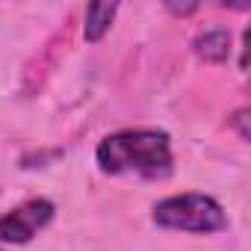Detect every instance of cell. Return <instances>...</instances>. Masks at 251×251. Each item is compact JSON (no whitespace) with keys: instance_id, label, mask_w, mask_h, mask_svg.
<instances>
[{"instance_id":"7","label":"cell","mask_w":251,"mask_h":251,"mask_svg":"<svg viewBox=\"0 0 251 251\" xmlns=\"http://www.w3.org/2000/svg\"><path fill=\"white\" fill-rule=\"evenodd\" d=\"M248 115H251V112L242 106V109H236V112L227 118L233 127H236V133H239V139H242V142H248V139H251V130H248Z\"/></svg>"},{"instance_id":"1","label":"cell","mask_w":251,"mask_h":251,"mask_svg":"<svg viewBox=\"0 0 251 251\" xmlns=\"http://www.w3.org/2000/svg\"><path fill=\"white\" fill-rule=\"evenodd\" d=\"M95 160L103 175H136L145 180H166L175 172L172 139L163 130H118L98 142Z\"/></svg>"},{"instance_id":"8","label":"cell","mask_w":251,"mask_h":251,"mask_svg":"<svg viewBox=\"0 0 251 251\" xmlns=\"http://www.w3.org/2000/svg\"><path fill=\"white\" fill-rule=\"evenodd\" d=\"M166 9L172 15H192L198 9V3H166Z\"/></svg>"},{"instance_id":"3","label":"cell","mask_w":251,"mask_h":251,"mask_svg":"<svg viewBox=\"0 0 251 251\" xmlns=\"http://www.w3.org/2000/svg\"><path fill=\"white\" fill-rule=\"evenodd\" d=\"M53 213H56V207L48 198H30V201L18 204L6 216H0V242L27 245L33 236H39V230H45L53 222Z\"/></svg>"},{"instance_id":"6","label":"cell","mask_w":251,"mask_h":251,"mask_svg":"<svg viewBox=\"0 0 251 251\" xmlns=\"http://www.w3.org/2000/svg\"><path fill=\"white\" fill-rule=\"evenodd\" d=\"M195 56H201L204 62H225L230 56V33L216 27V30H204L195 42H192Z\"/></svg>"},{"instance_id":"2","label":"cell","mask_w":251,"mask_h":251,"mask_svg":"<svg viewBox=\"0 0 251 251\" xmlns=\"http://www.w3.org/2000/svg\"><path fill=\"white\" fill-rule=\"evenodd\" d=\"M154 225L186 233H219L227 227V216L216 198L201 192H183L154 204Z\"/></svg>"},{"instance_id":"4","label":"cell","mask_w":251,"mask_h":251,"mask_svg":"<svg viewBox=\"0 0 251 251\" xmlns=\"http://www.w3.org/2000/svg\"><path fill=\"white\" fill-rule=\"evenodd\" d=\"M68 36H71V27L65 24L62 30L53 33V39H50L45 48H39V53L33 56V62L27 65V74H24V92H27V95H36V92L45 86V77L53 71L59 53H62L65 45H68Z\"/></svg>"},{"instance_id":"5","label":"cell","mask_w":251,"mask_h":251,"mask_svg":"<svg viewBox=\"0 0 251 251\" xmlns=\"http://www.w3.org/2000/svg\"><path fill=\"white\" fill-rule=\"evenodd\" d=\"M115 15H118V3H100V0L98 3H89L86 12H83V36H86V42L98 45L109 33Z\"/></svg>"}]
</instances>
